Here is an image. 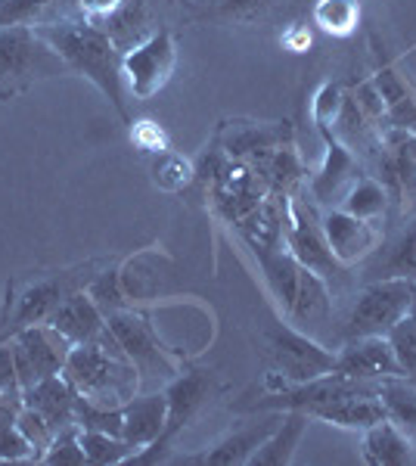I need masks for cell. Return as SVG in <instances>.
Returning a JSON list of instances; mask_svg holds the SVG:
<instances>
[{
    "label": "cell",
    "mask_w": 416,
    "mask_h": 466,
    "mask_svg": "<svg viewBox=\"0 0 416 466\" xmlns=\"http://www.w3.org/2000/svg\"><path fill=\"white\" fill-rule=\"evenodd\" d=\"M252 168L259 171L261 180L268 184V190L277 193V197H295L301 180H305V168H301V159L292 144L270 149L268 156L252 162Z\"/></svg>",
    "instance_id": "obj_25"
},
{
    "label": "cell",
    "mask_w": 416,
    "mask_h": 466,
    "mask_svg": "<svg viewBox=\"0 0 416 466\" xmlns=\"http://www.w3.org/2000/svg\"><path fill=\"white\" fill-rule=\"evenodd\" d=\"M274 0H180L187 16L208 22H259L270 13Z\"/></svg>",
    "instance_id": "obj_28"
},
{
    "label": "cell",
    "mask_w": 416,
    "mask_h": 466,
    "mask_svg": "<svg viewBox=\"0 0 416 466\" xmlns=\"http://www.w3.org/2000/svg\"><path fill=\"white\" fill-rule=\"evenodd\" d=\"M279 417H283V413H277V417L261 420V423H252V426H246V430L227 435V439H221L218 445H211L208 451H202V454H178V457H171V461L187 463V466H239V463H249V457L255 454V448H259L261 441L277 430Z\"/></svg>",
    "instance_id": "obj_17"
},
{
    "label": "cell",
    "mask_w": 416,
    "mask_h": 466,
    "mask_svg": "<svg viewBox=\"0 0 416 466\" xmlns=\"http://www.w3.org/2000/svg\"><path fill=\"white\" fill-rule=\"evenodd\" d=\"M342 103H345V96H342V87H339V85H327L320 94H317L314 118H317V127H320V131H330V125L336 122Z\"/></svg>",
    "instance_id": "obj_43"
},
{
    "label": "cell",
    "mask_w": 416,
    "mask_h": 466,
    "mask_svg": "<svg viewBox=\"0 0 416 466\" xmlns=\"http://www.w3.org/2000/svg\"><path fill=\"white\" fill-rule=\"evenodd\" d=\"M35 461V448L28 445V439L19 432V426H4L0 430V463H22Z\"/></svg>",
    "instance_id": "obj_42"
},
{
    "label": "cell",
    "mask_w": 416,
    "mask_h": 466,
    "mask_svg": "<svg viewBox=\"0 0 416 466\" xmlns=\"http://www.w3.org/2000/svg\"><path fill=\"white\" fill-rule=\"evenodd\" d=\"M10 342H13V358H16L22 389L35 386L37 380L63 373L72 351V342L59 329H53L50 323H32V327L19 329Z\"/></svg>",
    "instance_id": "obj_10"
},
{
    "label": "cell",
    "mask_w": 416,
    "mask_h": 466,
    "mask_svg": "<svg viewBox=\"0 0 416 466\" xmlns=\"http://www.w3.org/2000/svg\"><path fill=\"white\" fill-rule=\"evenodd\" d=\"M90 299L96 302V308L109 318V314H116V311H122L125 305V296H122V289H118V274L116 270H106V274H100L96 280H90Z\"/></svg>",
    "instance_id": "obj_41"
},
{
    "label": "cell",
    "mask_w": 416,
    "mask_h": 466,
    "mask_svg": "<svg viewBox=\"0 0 416 466\" xmlns=\"http://www.w3.org/2000/svg\"><path fill=\"white\" fill-rule=\"evenodd\" d=\"M72 4H75V13H78L81 22L100 25V22H106L118 6H122V0H72Z\"/></svg>",
    "instance_id": "obj_45"
},
{
    "label": "cell",
    "mask_w": 416,
    "mask_h": 466,
    "mask_svg": "<svg viewBox=\"0 0 416 466\" xmlns=\"http://www.w3.org/2000/svg\"><path fill=\"white\" fill-rule=\"evenodd\" d=\"M78 287L72 283L69 274H47L35 280H16L6 287L4 314H0V342L13 339L19 329L32 323H47L50 314L56 311L69 292Z\"/></svg>",
    "instance_id": "obj_6"
},
{
    "label": "cell",
    "mask_w": 416,
    "mask_h": 466,
    "mask_svg": "<svg viewBox=\"0 0 416 466\" xmlns=\"http://www.w3.org/2000/svg\"><path fill=\"white\" fill-rule=\"evenodd\" d=\"M16 426H19V432L28 439V445L35 448V461H41V457L47 454V448H50V441H53V435H56V430H53V426L41 417V413L32 410V408H25V404H22L19 413H16Z\"/></svg>",
    "instance_id": "obj_40"
},
{
    "label": "cell",
    "mask_w": 416,
    "mask_h": 466,
    "mask_svg": "<svg viewBox=\"0 0 416 466\" xmlns=\"http://www.w3.org/2000/svg\"><path fill=\"white\" fill-rule=\"evenodd\" d=\"M100 32L116 44L118 54H131L134 47H140L147 37L156 35L153 28V10H149L147 0H122L116 13L109 19L100 22Z\"/></svg>",
    "instance_id": "obj_21"
},
{
    "label": "cell",
    "mask_w": 416,
    "mask_h": 466,
    "mask_svg": "<svg viewBox=\"0 0 416 466\" xmlns=\"http://www.w3.org/2000/svg\"><path fill=\"white\" fill-rule=\"evenodd\" d=\"M292 144V125L289 122H227L218 131V147L224 149L230 159L249 162L268 156L270 149Z\"/></svg>",
    "instance_id": "obj_15"
},
{
    "label": "cell",
    "mask_w": 416,
    "mask_h": 466,
    "mask_svg": "<svg viewBox=\"0 0 416 466\" xmlns=\"http://www.w3.org/2000/svg\"><path fill=\"white\" fill-rule=\"evenodd\" d=\"M336 373L360 382H382L389 377H404L395 351L385 336H360L348 339L336 351Z\"/></svg>",
    "instance_id": "obj_13"
},
{
    "label": "cell",
    "mask_w": 416,
    "mask_h": 466,
    "mask_svg": "<svg viewBox=\"0 0 416 466\" xmlns=\"http://www.w3.org/2000/svg\"><path fill=\"white\" fill-rule=\"evenodd\" d=\"M311 420H323L330 426H339V430H370V426L389 420L380 395H351V398H339V401L320 404L308 413Z\"/></svg>",
    "instance_id": "obj_24"
},
{
    "label": "cell",
    "mask_w": 416,
    "mask_h": 466,
    "mask_svg": "<svg viewBox=\"0 0 416 466\" xmlns=\"http://www.w3.org/2000/svg\"><path fill=\"white\" fill-rule=\"evenodd\" d=\"M416 292L413 280H401V277H389V280H370L364 289L358 292L351 311L342 323V339H360V336H385L395 323L404 318L411 299Z\"/></svg>",
    "instance_id": "obj_4"
},
{
    "label": "cell",
    "mask_w": 416,
    "mask_h": 466,
    "mask_svg": "<svg viewBox=\"0 0 416 466\" xmlns=\"http://www.w3.org/2000/svg\"><path fill=\"white\" fill-rule=\"evenodd\" d=\"M63 56L35 32V25L0 28V100L22 94L41 78L66 72Z\"/></svg>",
    "instance_id": "obj_3"
},
{
    "label": "cell",
    "mask_w": 416,
    "mask_h": 466,
    "mask_svg": "<svg viewBox=\"0 0 416 466\" xmlns=\"http://www.w3.org/2000/svg\"><path fill=\"white\" fill-rule=\"evenodd\" d=\"M308 423H311V417H308L305 410H286L283 417H279L277 430L255 448L252 457H249V466L292 463L295 448L301 445V439H305V432H308Z\"/></svg>",
    "instance_id": "obj_23"
},
{
    "label": "cell",
    "mask_w": 416,
    "mask_h": 466,
    "mask_svg": "<svg viewBox=\"0 0 416 466\" xmlns=\"http://www.w3.org/2000/svg\"><path fill=\"white\" fill-rule=\"evenodd\" d=\"M75 423L81 430L122 435V408H103V404H94L78 395V401H75Z\"/></svg>",
    "instance_id": "obj_39"
},
{
    "label": "cell",
    "mask_w": 416,
    "mask_h": 466,
    "mask_svg": "<svg viewBox=\"0 0 416 466\" xmlns=\"http://www.w3.org/2000/svg\"><path fill=\"white\" fill-rule=\"evenodd\" d=\"M131 140L143 153H162V149H168V137H165V131L156 122H131Z\"/></svg>",
    "instance_id": "obj_44"
},
{
    "label": "cell",
    "mask_w": 416,
    "mask_h": 466,
    "mask_svg": "<svg viewBox=\"0 0 416 466\" xmlns=\"http://www.w3.org/2000/svg\"><path fill=\"white\" fill-rule=\"evenodd\" d=\"M153 184L162 187V190L168 193H180L184 187H190L196 180V165H190L184 159V156L171 153V149H162V153H156L153 159Z\"/></svg>",
    "instance_id": "obj_36"
},
{
    "label": "cell",
    "mask_w": 416,
    "mask_h": 466,
    "mask_svg": "<svg viewBox=\"0 0 416 466\" xmlns=\"http://www.w3.org/2000/svg\"><path fill=\"white\" fill-rule=\"evenodd\" d=\"M208 193H211L215 212L221 215L227 224L237 228V224L243 221V218L252 212L270 190L249 162L227 159L224 168L218 171V177L208 184Z\"/></svg>",
    "instance_id": "obj_12"
},
{
    "label": "cell",
    "mask_w": 416,
    "mask_h": 466,
    "mask_svg": "<svg viewBox=\"0 0 416 466\" xmlns=\"http://www.w3.org/2000/svg\"><path fill=\"white\" fill-rule=\"evenodd\" d=\"M286 249L295 255L305 270H314L317 277L330 283H339L348 277V265L332 255L327 233L320 224V208L311 199H301L299 193L289 197V224H286Z\"/></svg>",
    "instance_id": "obj_5"
},
{
    "label": "cell",
    "mask_w": 416,
    "mask_h": 466,
    "mask_svg": "<svg viewBox=\"0 0 416 466\" xmlns=\"http://www.w3.org/2000/svg\"><path fill=\"white\" fill-rule=\"evenodd\" d=\"M174 66H178V44L168 28H158L153 37L134 47L122 56L125 87L137 100H149L171 81Z\"/></svg>",
    "instance_id": "obj_9"
},
{
    "label": "cell",
    "mask_w": 416,
    "mask_h": 466,
    "mask_svg": "<svg viewBox=\"0 0 416 466\" xmlns=\"http://www.w3.org/2000/svg\"><path fill=\"white\" fill-rule=\"evenodd\" d=\"M330 308H332L330 283L323 277H317L314 270L301 268L295 302L289 308V320L299 323V327H317L320 320L330 318Z\"/></svg>",
    "instance_id": "obj_27"
},
{
    "label": "cell",
    "mask_w": 416,
    "mask_h": 466,
    "mask_svg": "<svg viewBox=\"0 0 416 466\" xmlns=\"http://www.w3.org/2000/svg\"><path fill=\"white\" fill-rule=\"evenodd\" d=\"M59 0H0V28L13 25H44L47 13L56 10Z\"/></svg>",
    "instance_id": "obj_37"
},
{
    "label": "cell",
    "mask_w": 416,
    "mask_h": 466,
    "mask_svg": "<svg viewBox=\"0 0 416 466\" xmlns=\"http://www.w3.org/2000/svg\"><path fill=\"white\" fill-rule=\"evenodd\" d=\"M327 134V165H323V171L311 180V193H314V202H332V197H339L342 190L354 184V153L351 149H345L339 144L336 137H332L330 131Z\"/></svg>",
    "instance_id": "obj_26"
},
{
    "label": "cell",
    "mask_w": 416,
    "mask_h": 466,
    "mask_svg": "<svg viewBox=\"0 0 416 466\" xmlns=\"http://www.w3.org/2000/svg\"><path fill=\"white\" fill-rule=\"evenodd\" d=\"M385 206H389V197H385V187L373 177H354V184L345 190L342 197V212L364 218V221H376Z\"/></svg>",
    "instance_id": "obj_32"
},
{
    "label": "cell",
    "mask_w": 416,
    "mask_h": 466,
    "mask_svg": "<svg viewBox=\"0 0 416 466\" xmlns=\"http://www.w3.org/2000/svg\"><path fill=\"white\" fill-rule=\"evenodd\" d=\"M286 224H289V197L268 193L259 206L237 224V233L255 255L286 249Z\"/></svg>",
    "instance_id": "obj_16"
},
{
    "label": "cell",
    "mask_w": 416,
    "mask_h": 466,
    "mask_svg": "<svg viewBox=\"0 0 416 466\" xmlns=\"http://www.w3.org/2000/svg\"><path fill=\"white\" fill-rule=\"evenodd\" d=\"M259 265L264 270V280H268L270 292L279 302L286 314L295 302V289H299V274H301V265L295 261V255L289 249H277V252H264V255H255Z\"/></svg>",
    "instance_id": "obj_29"
},
{
    "label": "cell",
    "mask_w": 416,
    "mask_h": 466,
    "mask_svg": "<svg viewBox=\"0 0 416 466\" xmlns=\"http://www.w3.org/2000/svg\"><path fill=\"white\" fill-rule=\"evenodd\" d=\"M63 377L72 382L75 392L103 408H125L140 392V370L112 339L106 327L103 339L72 345Z\"/></svg>",
    "instance_id": "obj_2"
},
{
    "label": "cell",
    "mask_w": 416,
    "mask_h": 466,
    "mask_svg": "<svg viewBox=\"0 0 416 466\" xmlns=\"http://www.w3.org/2000/svg\"><path fill=\"white\" fill-rule=\"evenodd\" d=\"M81 448H85L87 463H96V466L125 463L134 457V448L127 445L122 435L96 432V430H81Z\"/></svg>",
    "instance_id": "obj_34"
},
{
    "label": "cell",
    "mask_w": 416,
    "mask_h": 466,
    "mask_svg": "<svg viewBox=\"0 0 416 466\" xmlns=\"http://www.w3.org/2000/svg\"><path fill=\"white\" fill-rule=\"evenodd\" d=\"M364 463L370 466H407L416 463V441L391 420L364 430Z\"/></svg>",
    "instance_id": "obj_22"
},
{
    "label": "cell",
    "mask_w": 416,
    "mask_h": 466,
    "mask_svg": "<svg viewBox=\"0 0 416 466\" xmlns=\"http://www.w3.org/2000/svg\"><path fill=\"white\" fill-rule=\"evenodd\" d=\"M385 339H389L391 351H395V358H398L401 370H404V377L416 382V292H413V299H411V308H407V314L389 329V333H385Z\"/></svg>",
    "instance_id": "obj_33"
},
{
    "label": "cell",
    "mask_w": 416,
    "mask_h": 466,
    "mask_svg": "<svg viewBox=\"0 0 416 466\" xmlns=\"http://www.w3.org/2000/svg\"><path fill=\"white\" fill-rule=\"evenodd\" d=\"M75 401H78V392H75V386L63 373L37 380L35 386L22 389V404L41 413L56 432L63 430V426L75 423Z\"/></svg>",
    "instance_id": "obj_20"
},
{
    "label": "cell",
    "mask_w": 416,
    "mask_h": 466,
    "mask_svg": "<svg viewBox=\"0 0 416 466\" xmlns=\"http://www.w3.org/2000/svg\"><path fill=\"white\" fill-rule=\"evenodd\" d=\"M165 420H168V395H134L122 408V439L140 454L162 435Z\"/></svg>",
    "instance_id": "obj_19"
},
{
    "label": "cell",
    "mask_w": 416,
    "mask_h": 466,
    "mask_svg": "<svg viewBox=\"0 0 416 466\" xmlns=\"http://www.w3.org/2000/svg\"><path fill=\"white\" fill-rule=\"evenodd\" d=\"M358 19H360L358 0H317L314 4V22L327 35H336V37L351 35Z\"/></svg>",
    "instance_id": "obj_35"
},
{
    "label": "cell",
    "mask_w": 416,
    "mask_h": 466,
    "mask_svg": "<svg viewBox=\"0 0 416 466\" xmlns=\"http://www.w3.org/2000/svg\"><path fill=\"white\" fill-rule=\"evenodd\" d=\"M320 224L323 233H327L332 255L348 268L370 258V255L380 249V233H376L373 221L354 218L342 212V208H327V212H320Z\"/></svg>",
    "instance_id": "obj_14"
},
{
    "label": "cell",
    "mask_w": 416,
    "mask_h": 466,
    "mask_svg": "<svg viewBox=\"0 0 416 466\" xmlns=\"http://www.w3.org/2000/svg\"><path fill=\"white\" fill-rule=\"evenodd\" d=\"M41 463H53V466H85V448H81V426H63L56 435H53L47 454L41 457Z\"/></svg>",
    "instance_id": "obj_38"
},
{
    "label": "cell",
    "mask_w": 416,
    "mask_h": 466,
    "mask_svg": "<svg viewBox=\"0 0 416 466\" xmlns=\"http://www.w3.org/2000/svg\"><path fill=\"white\" fill-rule=\"evenodd\" d=\"M106 327H109L112 339L118 342V349L125 351L127 360L137 367L143 377H178V364H174L171 351L158 342V336L153 333V327H149V320L143 314L122 308V311L106 318Z\"/></svg>",
    "instance_id": "obj_8"
},
{
    "label": "cell",
    "mask_w": 416,
    "mask_h": 466,
    "mask_svg": "<svg viewBox=\"0 0 416 466\" xmlns=\"http://www.w3.org/2000/svg\"><path fill=\"white\" fill-rule=\"evenodd\" d=\"M165 395H168V420H165V430L153 445L143 448L140 454L131 457L134 463H158L162 461V454L174 445V439H178V435L193 423V417L199 413V408L206 404V398L211 395V377H206L202 370L178 373Z\"/></svg>",
    "instance_id": "obj_11"
},
{
    "label": "cell",
    "mask_w": 416,
    "mask_h": 466,
    "mask_svg": "<svg viewBox=\"0 0 416 466\" xmlns=\"http://www.w3.org/2000/svg\"><path fill=\"white\" fill-rule=\"evenodd\" d=\"M264 342H268V355L274 358L279 377L289 382H308L323 373H336V351L323 349L308 333H299L286 323H274L264 333Z\"/></svg>",
    "instance_id": "obj_7"
},
{
    "label": "cell",
    "mask_w": 416,
    "mask_h": 466,
    "mask_svg": "<svg viewBox=\"0 0 416 466\" xmlns=\"http://www.w3.org/2000/svg\"><path fill=\"white\" fill-rule=\"evenodd\" d=\"M35 32L63 56V63L72 72H81L87 81L100 87V94L112 103V109L131 125V112H127V87L122 72V54L116 44L106 37L96 25H87L81 19H56L35 25Z\"/></svg>",
    "instance_id": "obj_1"
},
{
    "label": "cell",
    "mask_w": 416,
    "mask_h": 466,
    "mask_svg": "<svg viewBox=\"0 0 416 466\" xmlns=\"http://www.w3.org/2000/svg\"><path fill=\"white\" fill-rule=\"evenodd\" d=\"M380 401L389 420L416 441V382L407 377H389L380 382Z\"/></svg>",
    "instance_id": "obj_31"
},
{
    "label": "cell",
    "mask_w": 416,
    "mask_h": 466,
    "mask_svg": "<svg viewBox=\"0 0 416 466\" xmlns=\"http://www.w3.org/2000/svg\"><path fill=\"white\" fill-rule=\"evenodd\" d=\"M50 327L59 329L72 345H85L103 339L106 333V314L96 308L87 289H75L59 302L56 311L50 314Z\"/></svg>",
    "instance_id": "obj_18"
},
{
    "label": "cell",
    "mask_w": 416,
    "mask_h": 466,
    "mask_svg": "<svg viewBox=\"0 0 416 466\" xmlns=\"http://www.w3.org/2000/svg\"><path fill=\"white\" fill-rule=\"evenodd\" d=\"M370 280H389V277H401V280L416 283V228L401 233L389 249L380 255H370Z\"/></svg>",
    "instance_id": "obj_30"
}]
</instances>
